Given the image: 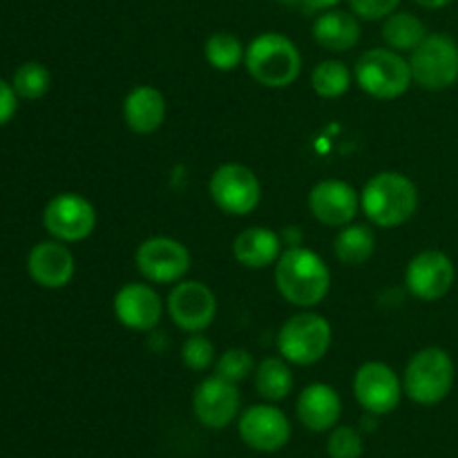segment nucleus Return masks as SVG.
Here are the masks:
<instances>
[{"mask_svg": "<svg viewBox=\"0 0 458 458\" xmlns=\"http://www.w3.org/2000/svg\"><path fill=\"white\" fill-rule=\"evenodd\" d=\"M277 3H282V4H291V7H293V4L302 3V0H277Z\"/></svg>", "mask_w": 458, "mask_h": 458, "instance_id": "obj_36", "label": "nucleus"}, {"mask_svg": "<svg viewBox=\"0 0 458 458\" xmlns=\"http://www.w3.org/2000/svg\"><path fill=\"white\" fill-rule=\"evenodd\" d=\"M182 362L191 371H206L215 362V344L204 334H191L182 344Z\"/></svg>", "mask_w": 458, "mask_h": 458, "instance_id": "obj_30", "label": "nucleus"}, {"mask_svg": "<svg viewBox=\"0 0 458 458\" xmlns=\"http://www.w3.org/2000/svg\"><path fill=\"white\" fill-rule=\"evenodd\" d=\"M401 0H349V7L362 21H385L396 12Z\"/></svg>", "mask_w": 458, "mask_h": 458, "instance_id": "obj_32", "label": "nucleus"}, {"mask_svg": "<svg viewBox=\"0 0 458 458\" xmlns=\"http://www.w3.org/2000/svg\"><path fill=\"white\" fill-rule=\"evenodd\" d=\"M204 56L213 70L233 72L244 63L246 47L231 31H215V34L206 38Z\"/></svg>", "mask_w": 458, "mask_h": 458, "instance_id": "obj_26", "label": "nucleus"}, {"mask_svg": "<svg viewBox=\"0 0 458 458\" xmlns=\"http://www.w3.org/2000/svg\"><path fill=\"white\" fill-rule=\"evenodd\" d=\"M123 121L134 134H152L165 121V97L152 85H137L123 98Z\"/></svg>", "mask_w": 458, "mask_h": 458, "instance_id": "obj_20", "label": "nucleus"}, {"mask_svg": "<svg viewBox=\"0 0 458 458\" xmlns=\"http://www.w3.org/2000/svg\"><path fill=\"white\" fill-rule=\"evenodd\" d=\"M255 376V389L262 398L268 403H280L293 392V371H291L289 362L284 358H264L253 371Z\"/></svg>", "mask_w": 458, "mask_h": 458, "instance_id": "obj_24", "label": "nucleus"}, {"mask_svg": "<svg viewBox=\"0 0 458 458\" xmlns=\"http://www.w3.org/2000/svg\"><path fill=\"white\" fill-rule=\"evenodd\" d=\"M12 85L13 89H16L18 98L36 101V98H43L45 94L49 92V88H52V74H49V70L43 63H22V65L13 72Z\"/></svg>", "mask_w": 458, "mask_h": 458, "instance_id": "obj_28", "label": "nucleus"}, {"mask_svg": "<svg viewBox=\"0 0 458 458\" xmlns=\"http://www.w3.org/2000/svg\"><path fill=\"white\" fill-rule=\"evenodd\" d=\"M334 329L320 313L302 311L291 316L277 331V352L289 365L309 367L329 353Z\"/></svg>", "mask_w": 458, "mask_h": 458, "instance_id": "obj_5", "label": "nucleus"}, {"mask_svg": "<svg viewBox=\"0 0 458 458\" xmlns=\"http://www.w3.org/2000/svg\"><path fill=\"white\" fill-rule=\"evenodd\" d=\"M414 3L420 4L423 9H443L450 3H454V0H414Z\"/></svg>", "mask_w": 458, "mask_h": 458, "instance_id": "obj_35", "label": "nucleus"}, {"mask_svg": "<svg viewBox=\"0 0 458 458\" xmlns=\"http://www.w3.org/2000/svg\"><path fill=\"white\" fill-rule=\"evenodd\" d=\"M240 407L242 396L237 385L217 374L201 380L192 394V411L208 429L228 428L240 414Z\"/></svg>", "mask_w": 458, "mask_h": 458, "instance_id": "obj_14", "label": "nucleus"}, {"mask_svg": "<svg viewBox=\"0 0 458 458\" xmlns=\"http://www.w3.org/2000/svg\"><path fill=\"white\" fill-rule=\"evenodd\" d=\"M233 255L242 267L259 271L280 259L282 240L276 231L267 226L244 228L233 242Z\"/></svg>", "mask_w": 458, "mask_h": 458, "instance_id": "obj_22", "label": "nucleus"}, {"mask_svg": "<svg viewBox=\"0 0 458 458\" xmlns=\"http://www.w3.org/2000/svg\"><path fill=\"white\" fill-rule=\"evenodd\" d=\"M313 40L327 52H349L360 40V22L353 12L344 9H327L313 21Z\"/></svg>", "mask_w": 458, "mask_h": 458, "instance_id": "obj_21", "label": "nucleus"}, {"mask_svg": "<svg viewBox=\"0 0 458 458\" xmlns=\"http://www.w3.org/2000/svg\"><path fill=\"white\" fill-rule=\"evenodd\" d=\"M295 414L309 432H331L343 416V401L331 385L311 383L298 396Z\"/></svg>", "mask_w": 458, "mask_h": 458, "instance_id": "obj_19", "label": "nucleus"}, {"mask_svg": "<svg viewBox=\"0 0 458 458\" xmlns=\"http://www.w3.org/2000/svg\"><path fill=\"white\" fill-rule=\"evenodd\" d=\"M30 277L43 289H63L72 282L76 262L65 242L47 240L36 244L27 258Z\"/></svg>", "mask_w": 458, "mask_h": 458, "instance_id": "obj_18", "label": "nucleus"}, {"mask_svg": "<svg viewBox=\"0 0 458 458\" xmlns=\"http://www.w3.org/2000/svg\"><path fill=\"white\" fill-rule=\"evenodd\" d=\"M255 371V360L246 349L233 347L226 349L222 356L215 360V374L222 376V378L231 380V383L240 385L242 380L249 378Z\"/></svg>", "mask_w": 458, "mask_h": 458, "instance_id": "obj_29", "label": "nucleus"}, {"mask_svg": "<svg viewBox=\"0 0 458 458\" xmlns=\"http://www.w3.org/2000/svg\"><path fill=\"white\" fill-rule=\"evenodd\" d=\"M114 318L130 331H152L161 320L164 302L159 293L146 282L123 284L114 295Z\"/></svg>", "mask_w": 458, "mask_h": 458, "instance_id": "obj_17", "label": "nucleus"}, {"mask_svg": "<svg viewBox=\"0 0 458 458\" xmlns=\"http://www.w3.org/2000/svg\"><path fill=\"white\" fill-rule=\"evenodd\" d=\"M456 369L450 353L441 347H425L410 358L403 376V392L416 405L432 407L445 401L454 387Z\"/></svg>", "mask_w": 458, "mask_h": 458, "instance_id": "obj_4", "label": "nucleus"}, {"mask_svg": "<svg viewBox=\"0 0 458 458\" xmlns=\"http://www.w3.org/2000/svg\"><path fill=\"white\" fill-rule=\"evenodd\" d=\"M456 280L454 262L443 250H423L405 268V284L414 298L437 302L452 291Z\"/></svg>", "mask_w": 458, "mask_h": 458, "instance_id": "obj_13", "label": "nucleus"}, {"mask_svg": "<svg viewBox=\"0 0 458 458\" xmlns=\"http://www.w3.org/2000/svg\"><path fill=\"white\" fill-rule=\"evenodd\" d=\"M208 192L213 204L233 217L250 215L262 201V183L258 174L242 164L219 165L210 177Z\"/></svg>", "mask_w": 458, "mask_h": 458, "instance_id": "obj_8", "label": "nucleus"}, {"mask_svg": "<svg viewBox=\"0 0 458 458\" xmlns=\"http://www.w3.org/2000/svg\"><path fill=\"white\" fill-rule=\"evenodd\" d=\"M43 226L54 240L74 244L88 240L97 228V210L92 201L79 192H61L52 197L43 210Z\"/></svg>", "mask_w": 458, "mask_h": 458, "instance_id": "obj_10", "label": "nucleus"}, {"mask_svg": "<svg viewBox=\"0 0 458 458\" xmlns=\"http://www.w3.org/2000/svg\"><path fill=\"white\" fill-rule=\"evenodd\" d=\"M353 72L343 61H322L311 72V88L322 98H340L349 92Z\"/></svg>", "mask_w": 458, "mask_h": 458, "instance_id": "obj_27", "label": "nucleus"}, {"mask_svg": "<svg viewBox=\"0 0 458 458\" xmlns=\"http://www.w3.org/2000/svg\"><path fill=\"white\" fill-rule=\"evenodd\" d=\"M360 208L374 226H403L419 210V188L407 174L383 170L374 174L362 188Z\"/></svg>", "mask_w": 458, "mask_h": 458, "instance_id": "obj_2", "label": "nucleus"}, {"mask_svg": "<svg viewBox=\"0 0 458 458\" xmlns=\"http://www.w3.org/2000/svg\"><path fill=\"white\" fill-rule=\"evenodd\" d=\"M425 36V22L410 12H394L383 21V40L396 52H414Z\"/></svg>", "mask_w": 458, "mask_h": 458, "instance_id": "obj_25", "label": "nucleus"}, {"mask_svg": "<svg viewBox=\"0 0 458 458\" xmlns=\"http://www.w3.org/2000/svg\"><path fill=\"white\" fill-rule=\"evenodd\" d=\"M309 210L316 222L331 228H343L356 219L360 210V195L352 183L343 179H325L309 192Z\"/></svg>", "mask_w": 458, "mask_h": 458, "instance_id": "obj_16", "label": "nucleus"}, {"mask_svg": "<svg viewBox=\"0 0 458 458\" xmlns=\"http://www.w3.org/2000/svg\"><path fill=\"white\" fill-rule=\"evenodd\" d=\"M376 250L374 228L367 224H347L334 240V253L344 267H360L369 262Z\"/></svg>", "mask_w": 458, "mask_h": 458, "instance_id": "obj_23", "label": "nucleus"}, {"mask_svg": "<svg viewBox=\"0 0 458 458\" xmlns=\"http://www.w3.org/2000/svg\"><path fill=\"white\" fill-rule=\"evenodd\" d=\"M134 264L150 284H174L191 271V250L173 237H150L137 246Z\"/></svg>", "mask_w": 458, "mask_h": 458, "instance_id": "obj_9", "label": "nucleus"}, {"mask_svg": "<svg viewBox=\"0 0 458 458\" xmlns=\"http://www.w3.org/2000/svg\"><path fill=\"white\" fill-rule=\"evenodd\" d=\"M18 110V94L13 89V85H9L7 81L0 79V128L7 125L13 119Z\"/></svg>", "mask_w": 458, "mask_h": 458, "instance_id": "obj_33", "label": "nucleus"}, {"mask_svg": "<svg viewBox=\"0 0 458 458\" xmlns=\"http://www.w3.org/2000/svg\"><path fill=\"white\" fill-rule=\"evenodd\" d=\"M365 452L360 432L349 425H335L327 441V454L329 458H360Z\"/></svg>", "mask_w": 458, "mask_h": 458, "instance_id": "obj_31", "label": "nucleus"}, {"mask_svg": "<svg viewBox=\"0 0 458 458\" xmlns=\"http://www.w3.org/2000/svg\"><path fill=\"white\" fill-rule=\"evenodd\" d=\"M276 286L289 304L311 309L329 293L331 271L316 250L291 246L276 262Z\"/></svg>", "mask_w": 458, "mask_h": 458, "instance_id": "obj_1", "label": "nucleus"}, {"mask_svg": "<svg viewBox=\"0 0 458 458\" xmlns=\"http://www.w3.org/2000/svg\"><path fill=\"white\" fill-rule=\"evenodd\" d=\"M353 76L362 92L380 101L403 97L414 83L410 61H405L401 52L392 47H376L360 54Z\"/></svg>", "mask_w": 458, "mask_h": 458, "instance_id": "obj_6", "label": "nucleus"}, {"mask_svg": "<svg viewBox=\"0 0 458 458\" xmlns=\"http://www.w3.org/2000/svg\"><path fill=\"white\" fill-rule=\"evenodd\" d=\"M403 394V380L385 362H365L353 376V396L371 416L392 414L401 405Z\"/></svg>", "mask_w": 458, "mask_h": 458, "instance_id": "obj_11", "label": "nucleus"}, {"mask_svg": "<svg viewBox=\"0 0 458 458\" xmlns=\"http://www.w3.org/2000/svg\"><path fill=\"white\" fill-rule=\"evenodd\" d=\"M244 65L259 85L282 89L298 81L302 72V54L289 36L264 31L246 47Z\"/></svg>", "mask_w": 458, "mask_h": 458, "instance_id": "obj_3", "label": "nucleus"}, {"mask_svg": "<svg viewBox=\"0 0 458 458\" xmlns=\"http://www.w3.org/2000/svg\"><path fill=\"white\" fill-rule=\"evenodd\" d=\"M240 438L255 452H280L291 438V423L276 405H253L242 411L237 423Z\"/></svg>", "mask_w": 458, "mask_h": 458, "instance_id": "obj_15", "label": "nucleus"}, {"mask_svg": "<svg viewBox=\"0 0 458 458\" xmlns=\"http://www.w3.org/2000/svg\"><path fill=\"white\" fill-rule=\"evenodd\" d=\"M165 309L179 329L186 334H201L217 316V295L204 282H177V286L170 291Z\"/></svg>", "mask_w": 458, "mask_h": 458, "instance_id": "obj_12", "label": "nucleus"}, {"mask_svg": "<svg viewBox=\"0 0 458 458\" xmlns=\"http://www.w3.org/2000/svg\"><path fill=\"white\" fill-rule=\"evenodd\" d=\"M411 79L428 92H443L458 81V43L447 34H428L411 52Z\"/></svg>", "mask_w": 458, "mask_h": 458, "instance_id": "obj_7", "label": "nucleus"}, {"mask_svg": "<svg viewBox=\"0 0 458 458\" xmlns=\"http://www.w3.org/2000/svg\"><path fill=\"white\" fill-rule=\"evenodd\" d=\"M307 4V9L311 12H327V9H334L340 0H302Z\"/></svg>", "mask_w": 458, "mask_h": 458, "instance_id": "obj_34", "label": "nucleus"}]
</instances>
